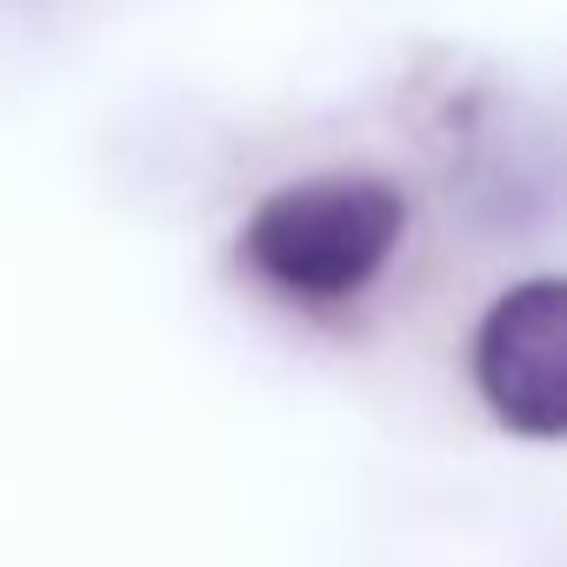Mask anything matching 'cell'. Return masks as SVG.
Returning <instances> with one entry per match:
<instances>
[{"label":"cell","mask_w":567,"mask_h":567,"mask_svg":"<svg viewBox=\"0 0 567 567\" xmlns=\"http://www.w3.org/2000/svg\"><path fill=\"white\" fill-rule=\"evenodd\" d=\"M474 374L487 408L514 434L527 441L567 434V288L560 280H527V288L494 301V315L481 321Z\"/></svg>","instance_id":"obj_2"},{"label":"cell","mask_w":567,"mask_h":567,"mask_svg":"<svg viewBox=\"0 0 567 567\" xmlns=\"http://www.w3.org/2000/svg\"><path fill=\"white\" fill-rule=\"evenodd\" d=\"M401 234V200L381 181H301L260 200L247 260L288 295H354Z\"/></svg>","instance_id":"obj_1"}]
</instances>
